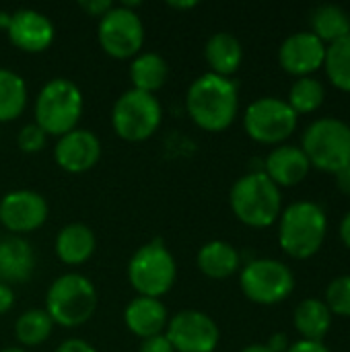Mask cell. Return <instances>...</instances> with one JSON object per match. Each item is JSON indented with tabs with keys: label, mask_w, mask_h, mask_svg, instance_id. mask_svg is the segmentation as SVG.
Wrapping results in <instances>:
<instances>
[{
	"label": "cell",
	"mask_w": 350,
	"mask_h": 352,
	"mask_svg": "<svg viewBox=\"0 0 350 352\" xmlns=\"http://www.w3.org/2000/svg\"><path fill=\"white\" fill-rule=\"evenodd\" d=\"M186 109L192 122L206 132L227 130L239 109L237 85L215 72H204L192 80L186 95Z\"/></svg>",
	"instance_id": "cell-1"
},
{
	"label": "cell",
	"mask_w": 350,
	"mask_h": 352,
	"mask_svg": "<svg viewBox=\"0 0 350 352\" xmlns=\"http://www.w3.org/2000/svg\"><path fill=\"white\" fill-rule=\"evenodd\" d=\"M326 233L328 217L318 202H293L278 217V241L291 258L305 260L318 254L326 241Z\"/></svg>",
	"instance_id": "cell-2"
},
{
	"label": "cell",
	"mask_w": 350,
	"mask_h": 352,
	"mask_svg": "<svg viewBox=\"0 0 350 352\" xmlns=\"http://www.w3.org/2000/svg\"><path fill=\"white\" fill-rule=\"evenodd\" d=\"M229 204L243 225L256 229L270 227L283 212L281 188L264 171H250L241 175L231 188Z\"/></svg>",
	"instance_id": "cell-3"
},
{
	"label": "cell",
	"mask_w": 350,
	"mask_h": 352,
	"mask_svg": "<svg viewBox=\"0 0 350 352\" xmlns=\"http://www.w3.org/2000/svg\"><path fill=\"white\" fill-rule=\"evenodd\" d=\"M97 309L95 285L78 272L58 276L45 293V314L54 326L78 328L87 324Z\"/></svg>",
	"instance_id": "cell-4"
},
{
	"label": "cell",
	"mask_w": 350,
	"mask_h": 352,
	"mask_svg": "<svg viewBox=\"0 0 350 352\" xmlns=\"http://www.w3.org/2000/svg\"><path fill=\"white\" fill-rule=\"evenodd\" d=\"M85 99L78 85L58 76L47 80L35 99V124L47 136H64L76 128L83 116Z\"/></svg>",
	"instance_id": "cell-5"
},
{
	"label": "cell",
	"mask_w": 350,
	"mask_h": 352,
	"mask_svg": "<svg viewBox=\"0 0 350 352\" xmlns=\"http://www.w3.org/2000/svg\"><path fill=\"white\" fill-rule=\"evenodd\" d=\"M177 278V264L163 239H151L140 245L128 262V280L138 297L161 299L171 291Z\"/></svg>",
	"instance_id": "cell-6"
},
{
	"label": "cell",
	"mask_w": 350,
	"mask_h": 352,
	"mask_svg": "<svg viewBox=\"0 0 350 352\" xmlns=\"http://www.w3.org/2000/svg\"><path fill=\"white\" fill-rule=\"evenodd\" d=\"M301 151L311 167L338 173L350 165V126L338 118L314 120L301 140Z\"/></svg>",
	"instance_id": "cell-7"
},
{
	"label": "cell",
	"mask_w": 350,
	"mask_h": 352,
	"mask_svg": "<svg viewBox=\"0 0 350 352\" xmlns=\"http://www.w3.org/2000/svg\"><path fill=\"white\" fill-rule=\"evenodd\" d=\"M163 120V107L151 93L130 89L113 103L111 126L113 132L128 142H142L151 138Z\"/></svg>",
	"instance_id": "cell-8"
},
{
	"label": "cell",
	"mask_w": 350,
	"mask_h": 352,
	"mask_svg": "<svg viewBox=\"0 0 350 352\" xmlns=\"http://www.w3.org/2000/svg\"><path fill=\"white\" fill-rule=\"evenodd\" d=\"M134 6H138V2L113 4L99 19L97 39L103 52L111 58L132 60L144 45V25Z\"/></svg>",
	"instance_id": "cell-9"
},
{
	"label": "cell",
	"mask_w": 350,
	"mask_h": 352,
	"mask_svg": "<svg viewBox=\"0 0 350 352\" xmlns=\"http://www.w3.org/2000/svg\"><path fill=\"white\" fill-rule=\"evenodd\" d=\"M239 287L250 301L258 305H276L293 293L295 274L281 260L256 258L243 266Z\"/></svg>",
	"instance_id": "cell-10"
},
{
	"label": "cell",
	"mask_w": 350,
	"mask_h": 352,
	"mask_svg": "<svg viewBox=\"0 0 350 352\" xmlns=\"http://www.w3.org/2000/svg\"><path fill=\"white\" fill-rule=\"evenodd\" d=\"M299 116L281 97H260L248 105L243 128L248 136L262 144H281L297 128Z\"/></svg>",
	"instance_id": "cell-11"
},
{
	"label": "cell",
	"mask_w": 350,
	"mask_h": 352,
	"mask_svg": "<svg viewBox=\"0 0 350 352\" xmlns=\"http://www.w3.org/2000/svg\"><path fill=\"white\" fill-rule=\"evenodd\" d=\"M165 336L175 352H215L221 330L208 314L184 309L169 318Z\"/></svg>",
	"instance_id": "cell-12"
},
{
	"label": "cell",
	"mask_w": 350,
	"mask_h": 352,
	"mask_svg": "<svg viewBox=\"0 0 350 352\" xmlns=\"http://www.w3.org/2000/svg\"><path fill=\"white\" fill-rule=\"evenodd\" d=\"M47 212L45 198L33 190H12L0 200V223L19 237L37 231L47 221Z\"/></svg>",
	"instance_id": "cell-13"
},
{
	"label": "cell",
	"mask_w": 350,
	"mask_h": 352,
	"mask_svg": "<svg viewBox=\"0 0 350 352\" xmlns=\"http://www.w3.org/2000/svg\"><path fill=\"white\" fill-rule=\"evenodd\" d=\"M6 35L17 50L27 54H39L52 45L56 29L43 12L33 8H19L10 12Z\"/></svg>",
	"instance_id": "cell-14"
},
{
	"label": "cell",
	"mask_w": 350,
	"mask_h": 352,
	"mask_svg": "<svg viewBox=\"0 0 350 352\" xmlns=\"http://www.w3.org/2000/svg\"><path fill=\"white\" fill-rule=\"evenodd\" d=\"M324 60L326 43L311 31H297L289 35L278 47L281 66L295 76H311V72L324 66Z\"/></svg>",
	"instance_id": "cell-15"
},
{
	"label": "cell",
	"mask_w": 350,
	"mask_h": 352,
	"mask_svg": "<svg viewBox=\"0 0 350 352\" xmlns=\"http://www.w3.org/2000/svg\"><path fill=\"white\" fill-rule=\"evenodd\" d=\"M54 157L60 169L68 173H85L101 159V140L87 128H74L58 138Z\"/></svg>",
	"instance_id": "cell-16"
},
{
	"label": "cell",
	"mask_w": 350,
	"mask_h": 352,
	"mask_svg": "<svg viewBox=\"0 0 350 352\" xmlns=\"http://www.w3.org/2000/svg\"><path fill=\"white\" fill-rule=\"evenodd\" d=\"M37 266V256L25 237L10 235L0 239V283L23 285L27 283Z\"/></svg>",
	"instance_id": "cell-17"
},
{
	"label": "cell",
	"mask_w": 350,
	"mask_h": 352,
	"mask_svg": "<svg viewBox=\"0 0 350 352\" xmlns=\"http://www.w3.org/2000/svg\"><path fill=\"white\" fill-rule=\"evenodd\" d=\"M126 328L138 338H151L165 334L169 324V311L161 299L153 297H134L124 309Z\"/></svg>",
	"instance_id": "cell-18"
},
{
	"label": "cell",
	"mask_w": 350,
	"mask_h": 352,
	"mask_svg": "<svg viewBox=\"0 0 350 352\" xmlns=\"http://www.w3.org/2000/svg\"><path fill=\"white\" fill-rule=\"evenodd\" d=\"M309 169H311L309 159L305 157L301 146L278 144L276 148H272L268 153L262 171L278 188H283V186H297V184H301L307 177Z\"/></svg>",
	"instance_id": "cell-19"
},
{
	"label": "cell",
	"mask_w": 350,
	"mask_h": 352,
	"mask_svg": "<svg viewBox=\"0 0 350 352\" xmlns=\"http://www.w3.org/2000/svg\"><path fill=\"white\" fill-rule=\"evenodd\" d=\"M95 245V233L83 223H70L62 227L56 235V256L66 266L85 264L93 256Z\"/></svg>",
	"instance_id": "cell-20"
},
{
	"label": "cell",
	"mask_w": 350,
	"mask_h": 352,
	"mask_svg": "<svg viewBox=\"0 0 350 352\" xmlns=\"http://www.w3.org/2000/svg\"><path fill=\"white\" fill-rule=\"evenodd\" d=\"M196 264L204 276L212 280H225L239 270L241 256L229 241L212 239L200 248L196 256Z\"/></svg>",
	"instance_id": "cell-21"
},
{
	"label": "cell",
	"mask_w": 350,
	"mask_h": 352,
	"mask_svg": "<svg viewBox=\"0 0 350 352\" xmlns=\"http://www.w3.org/2000/svg\"><path fill=\"white\" fill-rule=\"evenodd\" d=\"M204 58L210 68L208 72L231 78V74L237 72L243 60L241 41L233 33H227V31L212 33L204 45Z\"/></svg>",
	"instance_id": "cell-22"
},
{
	"label": "cell",
	"mask_w": 350,
	"mask_h": 352,
	"mask_svg": "<svg viewBox=\"0 0 350 352\" xmlns=\"http://www.w3.org/2000/svg\"><path fill=\"white\" fill-rule=\"evenodd\" d=\"M293 324H295V330L301 334V340L322 342L332 326V314L322 299L309 297V299H303L295 307Z\"/></svg>",
	"instance_id": "cell-23"
},
{
	"label": "cell",
	"mask_w": 350,
	"mask_h": 352,
	"mask_svg": "<svg viewBox=\"0 0 350 352\" xmlns=\"http://www.w3.org/2000/svg\"><path fill=\"white\" fill-rule=\"evenodd\" d=\"M167 76H169V64L157 52H140L130 62V80H132V89L136 91L155 95V91H159L167 82Z\"/></svg>",
	"instance_id": "cell-24"
},
{
	"label": "cell",
	"mask_w": 350,
	"mask_h": 352,
	"mask_svg": "<svg viewBox=\"0 0 350 352\" xmlns=\"http://www.w3.org/2000/svg\"><path fill=\"white\" fill-rule=\"evenodd\" d=\"M311 33L324 43H334L350 33V14L338 4H320L309 16Z\"/></svg>",
	"instance_id": "cell-25"
},
{
	"label": "cell",
	"mask_w": 350,
	"mask_h": 352,
	"mask_svg": "<svg viewBox=\"0 0 350 352\" xmlns=\"http://www.w3.org/2000/svg\"><path fill=\"white\" fill-rule=\"evenodd\" d=\"M25 78L8 68H0V122L17 120L27 105Z\"/></svg>",
	"instance_id": "cell-26"
},
{
	"label": "cell",
	"mask_w": 350,
	"mask_h": 352,
	"mask_svg": "<svg viewBox=\"0 0 350 352\" xmlns=\"http://www.w3.org/2000/svg\"><path fill=\"white\" fill-rule=\"evenodd\" d=\"M54 330L52 318L45 309H27L14 322V338L21 346H39L43 344Z\"/></svg>",
	"instance_id": "cell-27"
},
{
	"label": "cell",
	"mask_w": 350,
	"mask_h": 352,
	"mask_svg": "<svg viewBox=\"0 0 350 352\" xmlns=\"http://www.w3.org/2000/svg\"><path fill=\"white\" fill-rule=\"evenodd\" d=\"M324 99H326V89L322 80H318L316 76H299L289 89L287 103L299 116V113H314L316 109L322 107Z\"/></svg>",
	"instance_id": "cell-28"
},
{
	"label": "cell",
	"mask_w": 350,
	"mask_h": 352,
	"mask_svg": "<svg viewBox=\"0 0 350 352\" xmlns=\"http://www.w3.org/2000/svg\"><path fill=\"white\" fill-rule=\"evenodd\" d=\"M324 68L334 87L350 93V33L326 45Z\"/></svg>",
	"instance_id": "cell-29"
},
{
	"label": "cell",
	"mask_w": 350,
	"mask_h": 352,
	"mask_svg": "<svg viewBox=\"0 0 350 352\" xmlns=\"http://www.w3.org/2000/svg\"><path fill=\"white\" fill-rule=\"evenodd\" d=\"M330 314L350 318V274H342L330 280L326 289V301Z\"/></svg>",
	"instance_id": "cell-30"
},
{
	"label": "cell",
	"mask_w": 350,
	"mask_h": 352,
	"mask_svg": "<svg viewBox=\"0 0 350 352\" xmlns=\"http://www.w3.org/2000/svg\"><path fill=\"white\" fill-rule=\"evenodd\" d=\"M17 142L23 153H39V151H43V146L47 142V134L35 122H31L19 130Z\"/></svg>",
	"instance_id": "cell-31"
},
{
	"label": "cell",
	"mask_w": 350,
	"mask_h": 352,
	"mask_svg": "<svg viewBox=\"0 0 350 352\" xmlns=\"http://www.w3.org/2000/svg\"><path fill=\"white\" fill-rule=\"evenodd\" d=\"M138 352H175L171 342L167 340L165 334H159V336H151V338H144L140 342V349Z\"/></svg>",
	"instance_id": "cell-32"
},
{
	"label": "cell",
	"mask_w": 350,
	"mask_h": 352,
	"mask_svg": "<svg viewBox=\"0 0 350 352\" xmlns=\"http://www.w3.org/2000/svg\"><path fill=\"white\" fill-rule=\"evenodd\" d=\"M111 6H113V2H109V0H85V2H80V8L85 12H89L91 16H97V19H101Z\"/></svg>",
	"instance_id": "cell-33"
},
{
	"label": "cell",
	"mask_w": 350,
	"mask_h": 352,
	"mask_svg": "<svg viewBox=\"0 0 350 352\" xmlns=\"http://www.w3.org/2000/svg\"><path fill=\"white\" fill-rule=\"evenodd\" d=\"M54 352H97L87 340H80V338H68L64 340L58 349Z\"/></svg>",
	"instance_id": "cell-34"
},
{
	"label": "cell",
	"mask_w": 350,
	"mask_h": 352,
	"mask_svg": "<svg viewBox=\"0 0 350 352\" xmlns=\"http://www.w3.org/2000/svg\"><path fill=\"white\" fill-rule=\"evenodd\" d=\"M287 352H332L324 342H314V340H299L289 346Z\"/></svg>",
	"instance_id": "cell-35"
},
{
	"label": "cell",
	"mask_w": 350,
	"mask_h": 352,
	"mask_svg": "<svg viewBox=\"0 0 350 352\" xmlns=\"http://www.w3.org/2000/svg\"><path fill=\"white\" fill-rule=\"evenodd\" d=\"M14 305V293L8 285H2L0 283V316L8 314Z\"/></svg>",
	"instance_id": "cell-36"
},
{
	"label": "cell",
	"mask_w": 350,
	"mask_h": 352,
	"mask_svg": "<svg viewBox=\"0 0 350 352\" xmlns=\"http://www.w3.org/2000/svg\"><path fill=\"white\" fill-rule=\"evenodd\" d=\"M266 346L272 352H287L289 346H291V342H289V336L285 332H276V334L270 336V340H268Z\"/></svg>",
	"instance_id": "cell-37"
},
{
	"label": "cell",
	"mask_w": 350,
	"mask_h": 352,
	"mask_svg": "<svg viewBox=\"0 0 350 352\" xmlns=\"http://www.w3.org/2000/svg\"><path fill=\"white\" fill-rule=\"evenodd\" d=\"M336 184H338V190L349 194L350 196V165H347L342 171L336 173Z\"/></svg>",
	"instance_id": "cell-38"
},
{
	"label": "cell",
	"mask_w": 350,
	"mask_h": 352,
	"mask_svg": "<svg viewBox=\"0 0 350 352\" xmlns=\"http://www.w3.org/2000/svg\"><path fill=\"white\" fill-rule=\"evenodd\" d=\"M340 237H342L344 245L350 250V212H347V217L340 223Z\"/></svg>",
	"instance_id": "cell-39"
},
{
	"label": "cell",
	"mask_w": 350,
	"mask_h": 352,
	"mask_svg": "<svg viewBox=\"0 0 350 352\" xmlns=\"http://www.w3.org/2000/svg\"><path fill=\"white\" fill-rule=\"evenodd\" d=\"M239 352H272L266 344H250V346H245V349H241Z\"/></svg>",
	"instance_id": "cell-40"
},
{
	"label": "cell",
	"mask_w": 350,
	"mask_h": 352,
	"mask_svg": "<svg viewBox=\"0 0 350 352\" xmlns=\"http://www.w3.org/2000/svg\"><path fill=\"white\" fill-rule=\"evenodd\" d=\"M169 6H171V8H182V10H186V8H194L196 2H169Z\"/></svg>",
	"instance_id": "cell-41"
},
{
	"label": "cell",
	"mask_w": 350,
	"mask_h": 352,
	"mask_svg": "<svg viewBox=\"0 0 350 352\" xmlns=\"http://www.w3.org/2000/svg\"><path fill=\"white\" fill-rule=\"evenodd\" d=\"M8 21H10V12H0V27L2 29L8 27Z\"/></svg>",
	"instance_id": "cell-42"
},
{
	"label": "cell",
	"mask_w": 350,
	"mask_h": 352,
	"mask_svg": "<svg viewBox=\"0 0 350 352\" xmlns=\"http://www.w3.org/2000/svg\"><path fill=\"white\" fill-rule=\"evenodd\" d=\"M0 352H27L23 346H6V349H2Z\"/></svg>",
	"instance_id": "cell-43"
}]
</instances>
